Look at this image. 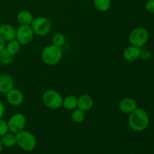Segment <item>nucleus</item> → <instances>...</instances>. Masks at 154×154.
Instances as JSON below:
<instances>
[{
	"label": "nucleus",
	"instance_id": "obj_1",
	"mask_svg": "<svg viewBox=\"0 0 154 154\" xmlns=\"http://www.w3.org/2000/svg\"><path fill=\"white\" fill-rule=\"evenodd\" d=\"M129 126L135 132H142L145 130L150 123V118L147 113L142 108H137L129 114L128 119Z\"/></svg>",
	"mask_w": 154,
	"mask_h": 154
},
{
	"label": "nucleus",
	"instance_id": "obj_27",
	"mask_svg": "<svg viewBox=\"0 0 154 154\" xmlns=\"http://www.w3.org/2000/svg\"><path fill=\"white\" fill-rule=\"evenodd\" d=\"M2 149H3V146L1 141V137H0V153H1L2 151Z\"/></svg>",
	"mask_w": 154,
	"mask_h": 154
},
{
	"label": "nucleus",
	"instance_id": "obj_4",
	"mask_svg": "<svg viewBox=\"0 0 154 154\" xmlns=\"http://www.w3.org/2000/svg\"><path fill=\"white\" fill-rule=\"evenodd\" d=\"M42 101L47 108L57 110L63 106V98L59 92L54 90H48L43 94Z\"/></svg>",
	"mask_w": 154,
	"mask_h": 154
},
{
	"label": "nucleus",
	"instance_id": "obj_22",
	"mask_svg": "<svg viewBox=\"0 0 154 154\" xmlns=\"http://www.w3.org/2000/svg\"><path fill=\"white\" fill-rule=\"evenodd\" d=\"M66 37L63 33H56L52 38V45L57 47H62L65 45Z\"/></svg>",
	"mask_w": 154,
	"mask_h": 154
},
{
	"label": "nucleus",
	"instance_id": "obj_2",
	"mask_svg": "<svg viewBox=\"0 0 154 154\" xmlns=\"http://www.w3.org/2000/svg\"><path fill=\"white\" fill-rule=\"evenodd\" d=\"M63 50L60 47L50 45L45 47L42 53V59L45 63L49 66H55L63 58Z\"/></svg>",
	"mask_w": 154,
	"mask_h": 154
},
{
	"label": "nucleus",
	"instance_id": "obj_11",
	"mask_svg": "<svg viewBox=\"0 0 154 154\" xmlns=\"http://www.w3.org/2000/svg\"><path fill=\"white\" fill-rule=\"evenodd\" d=\"M14 81L13 78L8 74L0 75V93L6 94L14 88Z\"/></svg>",
	"mask_w": 154,
	"mask_h": 154
},
{
	"label": "nucleus",
	"instance_id": "obj_18",
	"mask_svg": "<svg viewBox=\"0 0 154 154\" xmlns=\"http://www.w3.org/2000/svg\"><path fill=\"white\" fill-rule=\"evenodd\" d=\"M20 45H21L18 42V41L15 38L8 42L5 48L12 56L14 57L20 51Z\"/></svg>",
	"mask_w": 154,
	"mask_h": 154
},
{
	"label": "nucleus",
	"instance_id": "obj_6",
	"mask_svg": "<svg viewBox=\"0 0 154 154\" xmlns=\"http://www.w3.org/2000/svg\"><path fill=\"white\" fill-rule=\"evenodd\" d=\"M34 35L38 36H45L49 34L52 29L51 20L45 17H38L35 18L30 25Z\"/></svg>",
	"mask_w": 154,
	"mask_h": 154
},
{
	"label": "nucleus",
	"instance_id": "obj_23",
	"mask_svg": "<svg viewBox=\"0 0 154 154\" xmlns=\"http://www.w3.org/2000/svg\"><path fill=\"white\" fill-rule=\"evenodd\" d=\"M8 123L2 118L0 119V137L5 135L7 132H8Z\"/></svg>",
	"mask_w": 154,
	"mask_h": 154
},
{
	"label": "nucleus",
	"instance_id": "obj_14",
	"mask_svg": "<svg viewBox=\"0 0 154 154\" xmlns=\"http://www.w3.org/2000/svg\"><path fill=\"white\" fill-rule=\"evenodd\" d=\"M93 106V99L88 94L81 95L78 99V108L83 111H87Z\"/></svg>",
	"mask_w": 154,
	"mask_h": 154
},
{
	"label": "nucleus",
	"instance_id": "obj_15",
	"mask_svg": "<svg viewBox=\"0 0 154 154\" xmlns=\"http://www.w3.org/2000/svg\"><path fill=\"white\" fill-rule=\"evenodd\" d=\"M34 17H33L32 14L30 11L26 10L21 11L18 13L17 16V20L18 23L20 25H26V26H30L34 20Z\"/></svg>",
	"mask_w": 154,
	"mask_h": 154
},
{
	"label": "nucleus",
	"instance_id": "obj_3",
	"mask_svg": "<svg viewBox=\"0 0 154 154\" xmlns=\"http://www.w3.org/2000/svg\"><path fill=\"white\" fill-rule=\"evenodd\" d=\"M17 144L18 147L26 152H30L35 150L37 144V141L32 132L23 130L16 134Z\"/></svg>",
	"mask_w": 154,
	"mask_h": 154
},
{
	"label": "nucleus",
	"instance_id": "obj_7",
	"mask_svg": "<svg viewBox=\"0 0 154 154\" xmlns=\"http://www.w3.org/2000/svg\"><path fill=\"white\" fill-rule=\"evenodd\" d=\"M7 123L8 130L12 133L17 134L24 129L26 123V119L23 114L17 113L10 117Z\"/></svg>",
	"mask_w": 154,
	"mask_h": 154
},
{
	"label": "nucleus",
	"instance_id": "obj_5",
	"mask_svg": "<svg viewBox=\"0 0 154 154\" xmlns=\"http://www.w3.org/2000/svg\"><path fill=\"white\" fill-rule=\"evenodd\" d=\"M149 32L144 27H137L132 30L129 36V40L131 45L142 48L149 40Z\"/></svg>",
	"mask_w": 154,
	"mask_h": 154
},
{
	"label": "nucleus",
	"instance_id": "obj_24",
	"mask_svg": "<svg viewBox=\"0 0 154 154\" xmlns=\"http://www.w3.org/2000/svg\"><path fill=\"white\" fill-rule=\"evenodd\" d=\"M145 8L150 13H154V0H148L146 2Z\"/></svg>",
	"mask_w": 154,
	"mask_h": 154
},
{
	"label": "nucleus",
	"instance_id": "obj_8",
	"mask_svg": "<svg viewBox=\"0 0 154 154\" xmlns=\"http://www.w3.org/2000/svg\"><path fill=\"white\" fill-rule=\"evenodd\" d=\"M34 32L30 26L20 25L16 29V39L21 45H26L32 41Z\"/></svg>",
	"mask_w": 154,
	"mask_h": 154
},
{
	"label": "nucleus",
	"instance_id": "obj_12",
	"mask_svg": "<svg viewBox=\"0 0 154 154\" xmlns=\"http://www.w3.org/2000/svg\"><path fill=\"white\" fill-rule=\"evenodd\" d=\"M0 37L7 42L14 40L16 38V29L10 24H2L0 26Z\"/></svg>",
	"mask_w": 154,
	"mask_h": 154
},
{
	"label": "nucleus",
	"instance_id": "obj_16",
	"mask_svg": "<svg viewBox=\"0 0 154 154\" xmlns=\"http://www.w3.org/2000/svg\"><path fill=\"white\" fill-rule=\"evenodd\" d=\"M78 98L75 95H69L65 97L63 101V107L66 110L72 111L78 108Z\"/></svg>",
	"mask_w": 154,
	"mask_h": 154
},
{
	"label": "nucleus",
	"instance_id": "obj_21",
	"mask_svg": "<svg viewBox=\"0 0 154 154\" xmlns=\"http://www.w3.org/2000/svg\"><path fill=\"white\" fill-rule=\"evenodd\" d=\"M72 120L74 123H77V124H79V123H83L85 120V112L83 111L82 110L79 109H75L73 112L72 113Z\"/></svg>",
	"mask_w": 154,
	"mask_h": 154
},
{
	"label": "nucleus",
	"instance_id": "obj_20",
	"mask_svg": "<svg viewBox=\"0 0 154 154\" xmlns=\"http://www.w3.org/2000/svg\"><path fill=\"white\" fill-rule=\"evenodd\" d=\"M14 56H12L8 51L5 49L0 51V64L3 66H8L10 65L13 62Z\"/></svg>",
	"mask_w": 154,
	"mask_h": 154
},
{
	"label": "nucleus",
	"instance_id": "obj_19",
	"mask_svg": "<svg viewBox=\"0 0 154 154\" xmlns=\"http://www.w3.org/2000/svg\"><path fill=\"white\" fill-rule=\"evenodd\" d=\"M95 8L101 12H105L111 8V0H93Z\"/></svg>",
	"mask_w": 154,
	"mask_h": 154
},
{
	"label": "nucleus",
	"instance_id": "obj_10",
	"mask_svg": "<svg viewBox=\"0 0 154 154\" xmlns=\"http://www.w3.org/2000/svg\"><path fill=\"white\" fill-rule=\"evenodd\" d=\"M141 48L131 45L124 50L123 56L126 61L132 63V62L136 61L141 57Z\"/></svg>",
	"mask_w": 154,
	"mask_h": 154
},
{
	"label": "nucleus",
	"instance_id": "obj_25",
	"mask_svg": "<svg viewBox=\"0 0 154 154\" xmlns=\"http://www.w3.org/2000/svg\"><path fill=\"white\" fill-rule=\"evenodd\" d=\"M5 105L3 102L0 100V119L2 118L5 114Z\"/></svg>",
	"mask_w": 154,
	"mask_h": 154
},
{
	"label": "nucleus",
	"instance_id": "obj_17",
	"mask_svg": "<svg viewBox=\"0 0 154 154\" xmlns=\"http://www.w3.org/2000/svg\"><path fill=\"white\" fill-rule=\"evenodd\" d=\"M1 141L3 147L11 148L17 144L16 134L12 132H7L5 135L1 137Z\"/></svg>",
	"mask_w": 154,
	"mask_h": 154
},
{
	"label": "nucleus",
	"instance_id": "obj_9",
	"mask_svg": "<svg viewBox=\"0 0 154 154\" xmlns=\"http://www.w3.org/2000/svg\"><path fill=\"white\" fill-rule=\"evenodd\" d=\"M6 99L12 106H18L23 103L24 98L20 90L13 88L6 93Z\"/></svg>",
	"mask_w": 154,
	"mask_h": 154
},
{
	"label": "nucleus",
	"instance_id": "obj_26",
	"mask_svg": "<svg viewBox=\"0 0 154 154\" xmlns=\"http://www.w3.org/2000/svg\"><path fill=\"white\" fill-rule=\"evenodd\" d=\"M6 45H7V42H5L2 38L0 37V51L5 49L6 48Z\"/></svg>",
	"mask_w": 154,
	"mask_h": 154
},
{
	"label": "nucleus",
	"instance_id": "obj_13",
	"mask_svg": "<svg viewBox=\"0 0 154 154\" xmlns=\"http://www.w3.org/2000/svg\"><path fill=\"white\" fill-rule=\"evenodd\" d=\"M119 108L122 112L129 114L137 108V103L132 98H123L119 103Z\"/></svg>",
	"mask_w": 154,
	"mask_h": 154
}]
</instances>
